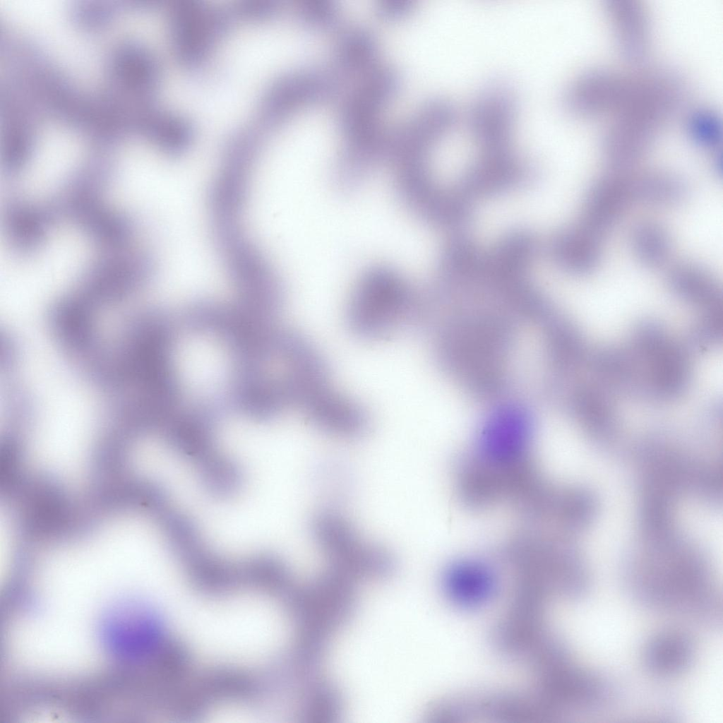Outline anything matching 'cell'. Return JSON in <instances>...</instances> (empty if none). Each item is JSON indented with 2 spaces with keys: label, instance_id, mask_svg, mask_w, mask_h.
<instances>
[{
  "label": "cell",
  "instance_id": "6da1fadb",
  "mask_svg": "<svg viewBox=\"0 0 723 723\" xmlns=\"http://www.w3.org/2000/svg\"><path fill=\"white\" fill-rule=\"evenodd\" d=\"M183 627L203 653L224 660L245 661L271 652L279 621L271 603L239 597L196 606L183 616Z\"/></svg>",
  "mask_w": 723,
  "mask_h": 723
},
{
  "label": "cell",
  "instance_id": "7a4b0ae2",
  "mask_svg": "<svg viewBox=\"0 0 723 723\" xmlns=\"http://www.w3.org/2000/svg\"><path fill=\"white\" fill-rule=\"evenodd\" d=\"M420 304L414 292L393 273H371L355 289L347 321L359 337L378 340L419 321Z\"/></svg>",
  "mask_w": 723,
  "mask_h": 723
},
{
  "label": "cell",
  "instance_id": "3957f363",
  "mask_svg": "<svg viewBox=\"0 0 723 723\" xmlns=\"http://www.w3.org/2000/svg\"><path fill=\"white\" fill-rule=\"evenodd\" d=\"M311 532L318 547L337 567L347 570L382 573L394 560L386 547L362 539L342 513L325 509L311 519Z\"/></svg>",
  "mask_w": 723,
  "mask_h": 723
},
{
  "label": "cell",
  "instance_id": "277c9868",
  "mask_svg": "<svg viewBox=\"0 0 723 723\" xmlns=\"http://www.w3.org/2000/svg\"><path fill=\"white\" fill-rule=\"evenodd\" d=\"M455 486L460 501L474 510H483L501 501L510 502L524 486L529 467L525 462L494 465L470 452L454 465Z\"/></svg>",
  "mask_w": 723,
  "mask_h": 723
},
{
  "label": "cell",
  "instance_id": "5b68a950",
  "mask_svg": "<svg viewBox=\"0 0 723 723\" xmlns=\"http://www.w3.org/2000/svg\"><path fill=\"white\" fill-rule=\"evenodd\" d=\"M229 17L200 0H177L171 16V29L178 56L184 63L203 60L225 32Z\"/></svg>",
  "mask_w": 723,
  "mask_h": 723
},
{
  "label": "cell",
  "instance_id": "8992f818",
  "mask_svg": "<svg viewBox=\"0 0 723 723\" xmlns=\"http://www.w3.org/2000/svg\"><path fill=\"white\" fill-rule=\"evenodd\" d=\"M635 79L604 69L589 71L573 80L564 95L568 112L594 117L617 112L629 97Z\"/></svg>",
  "mask_w": 723,
  "mask_h": 723
},
{
  "label": "cell",
  "instance_id": "52a82bcc",
  "mask_svg": "<svg viewBox=\"0 0 723 723\" xmlns=\"http://www.w3.org/2000/svg\"><path fill=\"white\" fill-rule=\"evenodd\" d=\"M516 113L513 93L504 84L494 83L483 88L470 112L474 137L487 150L508 146Z\"/></svg>",
  "mask_w": 723,
  "mask_h": 723
},
{
  "label": "cell",
  "instance_id": "ba28073f",
  "mask_svg": "<svg viewBox=\"0 0 723 723\" xmlns=\"http://www.w3.org/2000/svg\"><path fill=\"white\" fill-rule=\"evenodd\" d=\"M611 172L590 185L584 198L580 221L604 238L628 208L635 204L630 175Z\"/></svg>",
  "mask_w": 723,
  "mask_h": 723
},
{
  "label": "cell",
  "instance_id": "9c48e42d",
  "mask_svg": "<svg viewBox=\"0 0 723 723\" xmlns=\"http://www.w3.org/2000/svg\"><path fill=\"white\" fill-rule=\"evenodd\" d=\"M531 433L530 424L523 417H498L482 429L471 453L492 465H512L531 456Z\"/></svg>",
  "mask_w": 723,
  "mask_h": 723
},
{
  "label": "cell",
  "instance_id": "30bf717a",
  "mask_svg": "<svg viewBox=\"0 0 723 723\" xmlns=\"http://www.w3.org/2000/svg\"><path fill=\"white\" fill-rule=\"evenodd\" d=\"M222 407L217 400L175 413L167 423V443L180 455L201 460L213 451L215 426Z\"/></svg>",
  "mask_w": 723,
  "mask_h": 723
},
{
  "label": "cell",
  "instance_id": "8fae6325",
  "mask_svg": "<svg viewBox=\"0 0 723 723\" xmlns=\"http://www.w3.org/2000/svg\"><path fill=\"white\" fill-rule=\"evenodd\" d=\"M606 7L621 55L629 62H642L647 54L650 34L644 7L634 0H609Z\"/></svg>",
  "mask_w": 723,
  "mask_h": 723
},
{
  "label": "cell",
  "instance_id": "7c38bea8",
  "mask_svg": "<svg viewBox=\"0 0 723 723\" xmlns=\"http://www.w3.org/2000/svg\"><path fill=\"white\" fill-rule=\"evenodd\" d=\"M695 647L691 638L682 633L667 631L655 635L643 650L645 667L659 676H674L684 671L691 664Z\"/></svg>",
  "mask_w": 723,
  "mask_h": 723
},
{
  "label": "cell",
  "instance_id": "4fadbf2b",
  "mask_svg": "<svg viewBox=\"0 0 723 723\" xmlns=\"http://www.w3.org/2000/svg\"><path fill=\"white\" fill-rule=\"evenodd\" d=\"M669 287L677 297L705 308H715L721 299L716 279L703 265L691 261L679 263L667 274Z\"/></svg>",
  "mask_w": 723,
  "mask_h": 723
},
{
  "label": "cell",
  "instance_id": "5bb4252c",
  "mask_svg": "<svg viewBox=\"0 0 723 723\" xmlns=\"http://www.w3.org/2000/svg\"><path fill=\"white\" fill-rule=\"evenodd\" d=\"M604 239L580 222L567 229L561 239L562 268L579 275L593 273L601 263Z\"/></svg>",
  "mask_w": 723,
  "mask_h": 723
},
{
  "label": "cell",
  "instance_id": "9a60e30c",
  "mask_svg": "<svg viewBox=\"0 0 723 723\" xmlns=\"http://www.w3.org/2000/svg\"><path fill=\"white\" fill-rule=\"evenodd\" d=\"M110 68L120 84L142 94L149 93L157 83L156 62L148 52L135 44H123L118 47L112 55Z\"/></svg>",
  "mask_w": 723,
  "mask_h": 723
},
{
  "label": "cell",
  "instance_id": "2e32d148",
  "mask_svg": "<svg viewBox=\"0 0 723 723\" xmlns=\"http://www.w3.org/2000/svg\"><path fill=\"white\" fill-rule=\"evenodd\" d=\"M634 203L652 207H671L687 196V187L677 175L653 170L630 175Z\"/></svg>",
  "mask_w": 723,
  "mask_h": 723
},
{
  "label": "cell",
  "instance_id": "e0dca14e",
  "mask_svg": "<svg viewBox=\"0 0 723 723\" xmlns=\"http://www.w3.org/2000/svg\"><path fill=\"white\" fill-rule=\"evenodd\" d=\"M673 240L669 229L659 222L641 220L629 234V246L635 258L648 268H659L670 260Z\"/></svg>",
  "mask_w": 723,
  "mask_h": 723
},
{
  "label": "cell",
  "instance_id": "ac0fdd59",
  "mask_svg": "<svg viewBox=\"0 0 723 723\" xmlns=\"http://www.w3.org/2000/svg\"><path fill=\"white\" fill-rule=\"evenodd\" d=\"M201 481L208 492L217 498H227L237 492L242 483V472L233 460L214 450L198 461Z\"/></svg>",
  "mask_w": 723,
  "mask_h": 723
},
{
  "label": "cell",
  "instance_id": "d6986e66",
  "mask_svg": "<svg viewBox=\"0 0 723 723\" xmlns=\"http://www.w3.org/2000/svg\"><path fill=\"white\" fill-rule=\"evenodd\" d=\"M162 527L173 551L184 559L203 545L196 525L183 513H167L164 515Z\"/></svg>",
  "mask_w": 723,
  "mask_h": 723
},
{
  "label": "cell",
  "instance_id": "ffe728a7",
  "mask_svg": "<svg viewBox=\"0 0 723 723\" xmlns=\"http://www.w3.org/2000/svg\"><path fill=\"white\" fill-rule=\"evenodd\" d=\"M686 131L691 140L705 148H717L722 141L721 116L709 109L693 111L686 121Z\"/></svg>",
  "mask_w": 723,
  "mask_h": 723
},
{
  "label": "cell",
  "instance_id": "44dd1931",
  "mask_svg": "<svg viewBox=\"0 0 723 723\" xmlns=\"http://www.w3.org/2000/svg\"><path fill=\"white\" fill-rule=\"evenodd\" d=\"M543 482H542V483H543ZM541 484H540V485H541ZM540 485H539V486H540ZM539 486H538V487H539ZM538 487H537V488H538ZM536 489H535V490H536ZM535 490H534V491H535ZM534 491H533V492H534ZM533 492H532V493H533ZM530 496H529V497H530ZM529 497H528V498H529ZM524 501H523V502H524ZM523 502H522V503H523ZM520 504H521V503H520ZM520 505H519V506H520ZM517 507H518V506H517ZM517 507H516V508H517Z\"/></svg>",
  "mask_w": 723,
  "mask_h": 723
}]
</instances>
